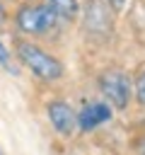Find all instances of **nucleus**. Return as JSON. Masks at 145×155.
<instances>
[{
    "mask_svg": "<svg viewBox=\"0 0 145 155\" xmlns=\"http://www.w3.org/2000/svg\"><path fill=\"white\" fill-rule=\"evenodd\" d=\"M7 24V12H5V7H2V0H0V27H5Z\"/></svg>",
    "mask_w": 145,
    "mask_h": 155,
    "instance_id": "11",
    "label": "nucleus"
},
{
    "mask_svg": "<svg viewBox=\"0 0 145 155\" xmlns=\"http://www.w3.org/2000/svg\"><path fill=\"white\" fill-rule=\"evenodd\" d=\"M111 119V107L104 104V102H92V104H85L80 114H75V124H80L82 131H92L94 126L104 124Z\"/></svg>",
    "mask_w": 145,
    "mask_h": 155,
    "instance_id": "5",
    "label": "nucleus"
},
{
    "mask_svg": "<svg viewBox=\"0 0 145 155\" xmlns=\"http://www.w3.org/2000/svg\"><path fill=\"white\" fill-rule=\"evenodd\" d=\"M143 155H145V143H143Z\"/></svg>",
    "mask_w": 145,
    "mask_h": 155,
    "instance_id": "12",
    "label": "nucleus"
},
{
    "mask_svg": "<svg viewBox=\"0 0 145 155\" xmlns=\"http://www.w3.org/2000/svg\"><path fill=\"white\" fill-rule=\"evenodd\" d=\"M14 22H17V29L24 31V34H46L60 19L44 2V5H22L17 10V15H14Z\"/></svg>",
    "mask_w": 145,
    "mask_h": 155,
    "instance_id": "2",
    "label": "nucleus"
},
{
    "mask_svg": "<svg viewBox=\"0 0 145 155\" xmlns=\"http://www.w3.org/2000/svg\"><path fill=\"white\" fill-rule=\"evenodd\" d=\"M48 119L60 136H70L75 128V111L68 102H51L48 104Z\"/></svg>",
    "mask_w": 145,
    "mask_h": 155,
    "instance_id": "6",
    "label": "nucleus"
},
{
    "mask_svg": "<svg viewBox=\"0 0 145 155\" xmlns=\"http://www.w3.org/2000/svg\"><path fill=\"white\" fill-rule=\"evenodd\" d=\"M17 58L39 78V80H46V82H53L63 75V63L51 56L48 51H44L41 46L31 44V41H24L19 39L17 41Z\"/></svg>",
    "mask_w": 145,
    "mask_h": 155,
    "instance_id": "1",
    "label": "nucleus"
},
{
    "mask_svg": "<svg viewBox=\"0 0 145 155\" xmlns=\"http://www.w3.org/2000/svg\"><path fill=\"white\" fill-rule=\"evenodd\" d=\"M0 155H2V150H0Z\"/></svg>",
    "mask_w": 145,
    "mask_h": 155,
    "instance_id": "13",
    "label": "nucleus"
},
{
    "mask_svg": "<svg viewBox=\"0 0 145 155\" xmlns=\"http://www.w3.org/2000/svg\"><path fill=\"white\" fill-rule=\"evenodd\" d=\"M135 97L140 104H145V70H140V75L135 80Z\"/></svg>",
    "mask_w": 145,
    "mask_h": 155,
    "instance_id": "9",
    "label": "nucleus"
},
{
    "mask_svg": "<svg viewBox=\"0 0 145 155\" xmlns=\"http://www.w3.org/2000/svg\"><path fill=\"white\" fill-rule=\"evenodd\" d=\"M99 87L102 94L106 97V102L116 109H126L130 102V78L123 70H106L99 78Z\"/></svg>",
    "mask_w": 145,
    "mask_h": 155,
    "instance_id": "3",
    "label": "nucleus"
},
{
    "mask_svg": "<svg viewBox=\"0 0 145 155\" xmlns=\"http://www.w3.org/2000/svg\"><path fill=\"white\" fill-rule=\"evenodd\" d=\"M0 65H2L5 70H12V73H14V65H12V58H10V51L5 48V44H2V39H0Z\"/></svg>",
    "mask_w": 145,
    "mask_h": 155,
    "instance_id": "8",
    "label": "nucleus"
},
{
    "mask_svg": "<svg viewBox=\"0 0 145 155\" xmlns=\"http://www.w3.org/2000/svg\"><path fill=\"white\" fill-rule=\"evenodd\" d=\"M85 29L94 36H106L114 29L111 7L104 0H87V5H85Z\"/></svg>",
    "mask_w": 145,
    "mask_h": 155,
    "instance_id": "4",
    "label": "nucleus"
},
{
    "mask_svg": "<svg viewBox=\"0 0 145 155\" xmlns=\"http://www.w3.org/2000/svg\"><path fill=\"white\" fill-rule=\"evenodd\" d=\"M46 5L56 12L60 22H72L77 17V0H46Z\"/></svg>",
    "mask_w": 145,
    "mask_h": 155,
    "instance_id": "7",
    "label": "nucleus"
},
{
    "mask_svg": "<svg viewBox=\"0 0 145 155\" xmlns=\"http://www.w3.org/2000/svg\"><path fill=\"white\" fill-rule=\"evenodd\" d=\"M104 2H106V5H109V7L114 10V12H121V10H123V2H126V0H104Z\"/></svg>",
    "mask_w": 145,
    "mask_h": 155,
    "instance_id": "10",
    "label": "nucleus"
}]
</instances>
